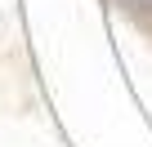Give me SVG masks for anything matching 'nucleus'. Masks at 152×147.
<instances>
[{
  "label": "nucleus",
  "instance_id": "1",
  "mask_svg": "<svg viewBox=\"0 0 152 147\" xmlns=\"http://www.w3.org/2000/svg\"><path fill=\"white\" fill-rule=\"evenodd\" d=\"M116 5H121L125 14H134V18H148V14H152V0H116Z\"/></svg>",
  "mask_w": 152,
  "mask_h": 147
}]
</instances>
